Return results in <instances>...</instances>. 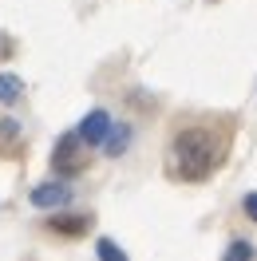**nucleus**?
<instances>
[{"label": "nucleus", "mask_w": 257, "mask_h": 261, "mask_svg": "<svg viewBox=\"0 0 257 261\" xmlns=\"http://www.w3.org/2000/svg\"><path fill=\"white\" fill-rule=\"evenodd\" d=\"M218 159V143H214V135L202 127H190V130H178L174 139V166L182 178H202L210 174V166Z\"/></svg>", "instance_id": "1"}, {"label": "nucleus", "mask_w": 257, "mask_h": 261, "mask_svg": "<svg viewBox=\"0 0 257 261\" xmlns=\"http://www.w3.org/2000/svg\"><path fill=\"white\" fill-rule=\"evenodd\" d=\"M107 130H111V115L107 111H87L83 123H80V143L83 147H103Z\"/></svg>", "instance_id": "2"}, {"label": "nucleus", "mask_w": 257, "mask_h": 261, "mask_svg": "<svg viewBox=\"0 0 257 261\" xmlns=\"http://www.w3.org/2000/svg\"><path fill=\"white\" fill-rule=\"evenodd\" d=\"M67 198H71V186H67V182H40L32 190V206H40V210H60V206H67Z\"/></svg>", "instance_id": "3"}, {"label": "nucleus", "mask_w": 257, "mask_h": 261, "mask_svg": "<svg viewBox=\"0 0 257 261\" xmlns=\"http://www.w3.org/2000/svg\"><path fill=\"white\" fill-rule=\"evenodd\" d=\"M75 147H80V130H71V135H64L60 139V147H56V154H52V166L56 170H64V174H71L75 170Z\"/></svg>", "instance_id": "4"}, {"label": "nucleus", "mask_w": 257, "mask_h": 261, "mask_svg": "<svg viewBox=\"0 0 257 261\" xmlns=\"http://www.w3.org/2000/svg\"><path fill=\"white\" fill-rule=\"evenodd\" d=\"M127 147H131V127H127V123H119V127H115V123H111L107 139H103V150H107L111 159H119V154H123Z\"/></svg>", "instance_id": "5"}, {"label": "nucleus", "mask_w": 257, "mask_h": 261, "mask_svg": "<svg viewBox=\"0 0 257 261\" xmlns=\"http://www.w3.org/2000/svg\"><path fill=\"white\" fill-rule=\"evenodd\" d=\"M20 95H24V83L12 71H0V103H16Z\"/></svg>", "instance_id": "6"}, {"label": "nucleus", "mask_w": 257, "mask_h": 261, "mask_svg": "<svg viewBox=\"0 0 257 261\" xmlns=\"http://www.w3.org/2000/svg\"><path fill=\"white\" fill-rule=\"evenodd\" d=\"M83 226H87V218H80V214H56L52 218V229H60V233H83Z\"/></svg>", "instance_id": "7"}, {"label": "nucleus", "mask_w": 257, "mask_h": 261, "mask_svg": "<svg viewBox=\"0 0 257 261\" xmlns=\"http://www.w3.org/2000/svg\"><path fill=\"white\" fill-rule=\"evenodd\" d=\"M95 249H99V257H111V261H123V257H127V253H123V249H119L115 242H107V238H103Z\"/></svg>", "instance_id": "8"}, {"label": "nucleus", "mask_w": 257, "mask_h": 261, "mask_svg": "<svg viewBox=\"0 0 257 261\" xmlns=\"http://www.w3.org/2000/svg\"><path fill=\"white\" fill-rule=\"evenodd\" d=\"M253 253H257V249L249 242H234L229 249H225V257H253Z\"/></svg>", "instance_id": "9"}, {"label": "nucleus", "mask_w": 257, "mask_h": 261, "mask_svg": "<svg viewBox=\"0 0 257 261\" xmlns=\"http://www.w3.org/2000/svg\"><path fill=\"white\" fill-rule=\"evenodd\" d=\"M245 214H249V222H257V190L245 194Z\"/></svg>", "instance_id": "10"}, {"label": "nucleus", "mask_w": 257, "mask_h": 261, "mask_svg": "<svg viewBox=\"0 0 257 261\" xmlns=\"http://www.w3.org/2000/svg\"><path fill=\"white\" fill-rule=\"evenodd\" d=\"M0 130H4V135H16V123H0Z\"/></svg>", "instance_id": "11"}]
</instances>
